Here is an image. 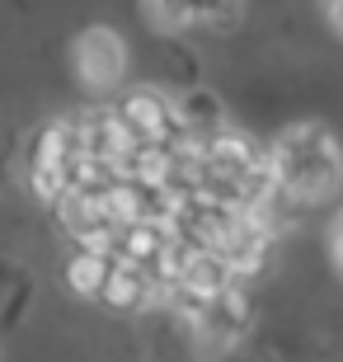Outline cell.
Here are the masks:
<instances>
[{
    "instance_id": "cell-1",
    "label": "cell",
    "mask_w": 343,
    "mask_h": 362,
    "mask_svg": "<svg viewBox=\"0 0 343 362\" xmlns=\"http://www.w3.org/2000/svg\"><path fill=\"white\" fill-rule=\"evenodd\" d=\"M268 175L291 202H325L343 184V146L325 122H291L268 146Z\"/></svg>"
},
{
    "instance_id": "cell-5",
    "label": "cell",
    "mask_w": 343,
    "mask_h": 362,
    "mask_svg": "<svg viewBox=\"0 0 343 362\" xmlns=\"http://www.w3.org/2000/svg\"><path fill=\"white\" fill-rule=\"evenodd\" d=\"M146 19L165 33H184V28H236L240 0H141Z\"/></svg>"
},
{
    "instance_id": "cell-4",
    "label": "cell",
    "mask_w": 343,
    "mask_h": 362,
    "mask_svg": "<svg viewBox=\"0 0 343 362\" xmlns=\"http://www.w3.org/2000/svg\"><path fill=\"white\" fill-rule=\"evenodd\" d=\"M250 329V306L245 296L231 287V292L211 296V301H198V315H193V339H198L207 353H226L236 349Z\"/></svg>"
},
{
    "instance_id": "cell-8",
    "label": "cell",
    "mask_w": 343,
    "mask_h": 362,
    "mask_svg": "<svg viewBox=\"0 0 343 362\" xmlns=\"http://www.w3.org/2000/svg\"><path fill=\"white\" fill-rule=\"evenodd\" d=\"M325 5V19H330L334 33H343V0H320Z\"/></svg>"
},
{
    "instance_id": "cell-7",
    "label": "cell",
    "mask_w": 343,
    "mask_h": 362,
    "mask_svg": "<svg viewBox=\"0 0 343 362\" xmlns=\"http://www.w3.org/2000/svg\"><path fill=\"white\" fill-rule=\"evenodd\" d=\"M330 259H334V269L343 273V212L334 216V226H330Z\"/></svg>"
},
{
    "instance_id": "cell-2",
    "label": "cell",
    "mask_w": 343,
    "mask_h": 362,
    "mask_svg": "<svg viewBox=\"0 0 343 362\" xmlns=\"http://www.w3.org/2000/svg\"><path fill=\"white\" fill-rule=\"evenodd\" d=\"M207 175H211V184H216L221 198L231 193V198H245V202L259 198V188L273 184L268 156L240 132H226V136H216V141L207 146Z\"/></svg>"
},
{
    "instance_id": "cell-6",
    "label": "cell",
    "mask_w": 343,
    "mask_h": 362,
    "mask_svg": "<svg viewBox=\"0 0 343 362\" xmlns=\"http://www.w3.org/2000/svg\"><path fill=\"white\" fill-rule=\"evenodd\" d=\"M118 118H122V127H127V136H132V141L156 146V141H165V136H170L174 108H170V99H160V94L141 90V94H132V99L118 108Z\"/></svg>"
},
{
    "instance_id": "cell-3",
    "label": "cell",
    "mask_w": 343,
    "mask_h": 362,
    "mask_svg": "<svg viewBox=\"0 0 343 362\" xmlns=\"http://www.w3.org/2000/svg\"><path fill=\"white\" fill-rule=\"evenodd\" d=\"M71 62H76V76H80L85 90L108 94V90H118L122 76H127V42H122V33L94 24V28H85V33L76 38Z\"/></svg>"
}]
</instances>
